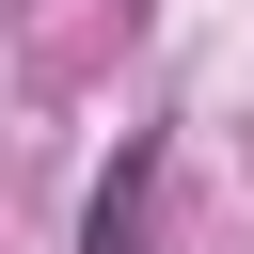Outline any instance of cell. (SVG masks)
<instances>
[{
	"instance_id": "1",
	"label": "cell",
	"mask_w": 254,
	"mask_h": 254,
	"mask_svg": "<svg viewBox=\"0 0 254 254\" xmlns=\"http://www.w3.org/2000/svg\"><path fill=\"white\" fill-rule=\"evenodd\" d=\"M159 175H175V143L143 127V143L111 159V190H95V222H79V254H143V238H159Z\"/></svg>"
}]
</instances>
